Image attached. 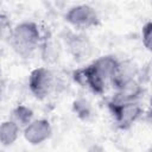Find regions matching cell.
<instances>
[{
  "instance_id": "9",
  "label": "cell",
  "mask_w": 152,
  "mask_h": 152,
  "mask_svg": "<svg viewBox=\"0 0 152 152\" xmlns=\"http://www.w3.org/2000/svg\"><path fill=\"white\" fill-rule=\"evenodd\" d=\"M137 76H138V68L133 62L131 61L119 62V65L109 82L115 89H119L127 82L135 80Z\"/></svg>"
},
{
  "instance_id": "2",
  "label": "cell",
  "mask_w": 152,
  "mask_h": 152,
  "mask_svg": "<svg viewBox=\"0 0 152 152\" xmlns=\"http://www.w3.org/2000/svg\"><path fill=\"white\" fill-rule=\"evenodd\" d=\"M108 108L114 116V120L119 128L128 129L141 115H142V107L139 101H129L122 103L108 102Z\"/></svg>"
},
{
  "instance_id": "7",
  "label": "cell",
  "mask_w": 152,
  "mask_h": 152,
  "mask_svg": "<svg viewBox=\"0 0 152 152\" xmlns=\"http://www.w3.org/2000/svg\"><path fill=\"white\" fill-rule=\"evenodd\" d=\"M65 42L74 59L82 62L91 55V43L89 42L88 37L83 34L69 33L65 38Z\"/></svg>"
},
{
  "instance_id": "8",
  "label": "cell",
  "mask_w": 152,
  "mask_h": 152,
  "mask_svg": "<svg viewBox=\"0 0 152 152\" xmlns=\"http://www.w3.org/2000/svg\"><path fill=\"white\" fill-rule=\"evenodd\" d=\"M144 89L142 86L137 81L132 80L116 89V94L113 96L110 102L115 103H122V102H129V101H139V99L142 96Z\"/></svg>"
},
{
  "instance_id": "10",
  "label": "cell",
  "mask_w": 152,
  "mask_h": 152,
  "mask_svg": "<svg viewBox=\"0 0 152 152\" xmlns=\"http://www.w3.org/2000/svg\"><path fill=\"white\" fill-rule=\"evenodd\" d=\"M119 62L114 56H110V55H106V56H101L99 57L96 61H94L93 66L95 68V70L99 72V75L106 81V82H109L110 78L113 77L118 65H119Z\"/></svg>"
},
{
  "instance_id": "11",
  "label": "cell",
  "mask_w": 152,
  "mask_h": 152,
  "mask_svg": "<svg viewBox=\"0 0 152 152\" xmlns=\"http://www.w3.org/2000/svg\"><path fill=\"white\" fill-rule=\"evenodd\" d=\"M20 127L13 120H6L0 124V142L4 146H10L15 142L19 137Z\"/></svg>"
},
{
  "instance_id": "13",
  "label": "cell",
  "mask_w": 152,
  "mask_h": 152,
  "mask_svg": "<svg viewBox=\"0 0 152 152\" xmlns=\"http://www.w3.org/2000/svg\"><path fill=\"white\" fill-rule=\"evenodd\" d=\"M72 109H74V112L76 113V115L81 119V120H83V121H87V120H89L90 119V116H91V106H90V103L87 101V100H84V99H78V100H76V101H74V103H72Z\"/></svg>"
},
{
  "instance_id": "16",
  "label": "cell",
  "mask_w": 152,
  "mask_h": 152,
  "mask_svg": "<svg viewBox=\"0 0 152 152\" xmlns=\"http://www.w3.org/2000/svg\"><path fill=\"white\" fill-rule=\"evenodd\" d=\"M1 94H2V86H1V82H0V97H1Z\"/></svg>"
},
{
  "instance_id": "14",
  "label": "cell",
  "mask_w": 152,
  "mask_h": 152,
  "mask_svg": "<svg viewBox=\"0 0 152 152\" xmlns=\"http://www.w3.org/2000/svg\"><path fill=\"white\" fill-rule=\"evenodd\" d=\"M13 27L10 18L6 14H0V40H11Z\"/></svg>"
},
{
  "instance_id": "15",
  "label": "cell",
  "mask_w": 152,
  "mask_h": 152,
  "mask_svg": "<svg viewBox=\"0 0 152 152\" xmlns=\"http://www.w3.org/2000/svg\"><path fill=\"white\" fill-rule=\"evenodd\" d=\"M152 37V24L151 21H147L141 30V38H142V44L147 50H151V38Z\"/></svg>"
},
{
  "instance_id": "1",
  "label": "cell",
  "mask_w": 152,
  "mask_h": 152,
  "mask_svg": "<svg viewBox=\"0 0 152 152\" xmlns=\"http://www.w3.org/2000/svg\"><path fill=\"white\" fill-rule=\"evenodd\" d=\"M40 40L39 28L33 21H23L13 27L11 44L14 51L26 58L32 55Z\"/></svg>"
},
{
  "instance_id": "4",
  "label": "cell",
  "mask_w": 152,
  "mask_h": 152,
  "mask_svg": "<svg viewBox=\"0 0 152 152\" xmlns=\"http://www.w3.org/2000/svg\"><path fill=\"white\" fill-rule=\"evenodd\" d=\"M65 20L70 25L81 30L95 27L100 24L97 12L89 5H77L71 7L65 14Z\"/></svg>"
},
{
  "instance_id": "5",
  "label": "cell",
  "mask_w": 152,
  "mask_h": 152,
  "mask_svg": "<svg viewBox=\"0 0 152 152\" xmlns=\"http://www.w3.org/2000/svg\"><path fill=\"white\" fill-rule=\"evenodd\" d=\"M74 81L81 84L84 88H88L90 91L97 95H102L106 91L107 82L99 75L93 64H89L84 68H80L72 72Z\"/></svg>"
},
{
  "instance_id": "12",
  "label": "cell",
  "mask_w": 152,
  "mask_h": 152,
  "mask_svg": "<svg viewBox=\"0 0 152 152\" xmlns=\"http://www.w3.org/2000/svg\"><path fill=\"white\" fill-rule=\"evenodd\" d=\"M33 119V110L25 104H18L12 112V119L20 128L27 126Z\"/></svg>"
},
{
  "instance_id": "3",
  "label": "cell",
  "mask_w": 152,
  "mask_h": 152,
  "mask_svg": "<svg viewBox=\"0 0 152 152\" xmlns=\"http://www.w3.org/2000/svg\"><path fill=\"white\" fill-rule=\"evenodd\" d=\"M28 88L38 100L46 99L55 88V76L48 68H37L28 76Z\"/></svg>"
},
{
  "instance_id": "6",
  "label": "cell",
  "mask_w": 152,
  "mask_h": 152,
  "mask_svg": "<svg viewBox=\"0 0 152 152\" xmlns=\"http://www.w3.org/2000/svg\"><path fill=\"white\" fill-rule=\"evenodd\" d=\"M52 133L50 122L45 119L32 120L27 126L24 127V137L31 145H39L46 141Z\"/></svg>"
}]
</instances>
